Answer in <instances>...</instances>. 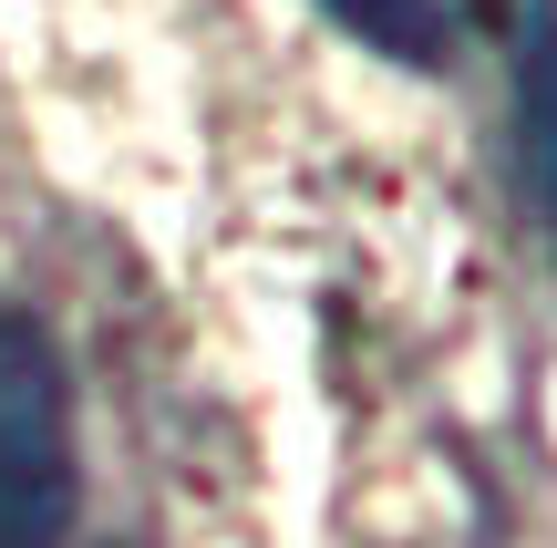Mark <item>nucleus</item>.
Listing matches in <instances>:
<instances>
[{
  "label": "nucleus",
  "instance_id": "obj_1",
  "mask_svg": "<svg viewBox=\"0 0 557 548\" xmlns=\"http://www.w3.org/2000/svg\"><path fill=\"white\" fill-rule=\"evenodd\" d=\"M73 517V414L32 310H0V548H52Z\"/></svg>",
  "mask_w": 557,
  "mask_h": 548
},
{
  "label": "nucleus",
  "instance_id": "obj_2",
  "mask_svg": "<svg viewBox=\"0 0 557 548\" xmlns=\"http://www.w3.org/2000/svg\"><path fill=\"white\" fill-rule=\"evenodd\" d=\"M517 124L537 197L557 207V0H517Z\"/></svg>",
  "mask_w": 557,
  "mask_h": 548
},
{
  "label": "nucleus",
  "instance_id": "obj_3",
  "mask_svg": "<svg viewBox=\"0 0 557 548\" xmlns=\"http://www.w3.org/2000/svg\"><path fill=\"white\" fill-rule=\"evenodd\" d=\"M320 11L341 32H361L372 52H393V62H434L444 52V0H320Z\"/></svg>",
  "mask_w": 557,
  "mask_h": 548
}]
</instances>
